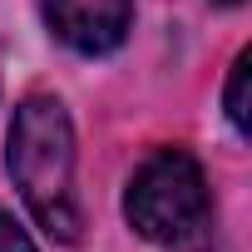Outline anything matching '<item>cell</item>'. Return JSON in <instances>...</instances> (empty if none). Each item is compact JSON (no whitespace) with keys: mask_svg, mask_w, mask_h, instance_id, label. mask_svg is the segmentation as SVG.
I'll return each mask as SVG.
<instances>
[{"mask_svg":"<svg viewBox=\"0 0 252 252\" xmlns=\"http://www.w3.org/2000/svg\"><path fill=\"white\" fill-rule=\"evenodd\" d=\"M10 178L30 218L55 242H79L84 213L74 193V129L55 94H30L10 119Z\"/></svg>","mask_w":252,"mask_h":252,"instance_id":"6da1fadb","label":"cell"},{"mask_svg":"<svg viewBox=\"0 0 252 252\" xmlns=\"http://www.w3.org/2000/svg\"><path fill=\"white\" fill-rule=\"evenodd\" d=\"M124 218L139 237H149L163 252H213L218 242V213L208 178L193 154L158 149L139 163V173L124 188Z\"/></svg>","mask_w":252,"mask_h":252,"instance_id":"7a4b0ae2","label":"cell"},{"mask_svg":"<svg viewBox=\"0 0 252 252\" xmlns=\"http://www.w3.org/2000/svg\"><path fill=\"white\" fill-rule=\"evenodd\" d=\"M134 0H45V25L74 55H109L124 45Z\"/></svg>","mask_w":252,"mask_h":252,"instance_id":"3957f363","label":"cell"},{"mask_svg":"<svg viewBox=\"0 0 252 252\" xmlns=\"http://www.w3.org/2000/svg\"><path fill=\"white\" fill-rule=\"evenodd\" d=\"M247 79H252V55L242 50L227 69V89H222V104H227V119H232V129L247 134L252 129V114H247Z\"/></svg>","mask_w":252,"mask_h":252,"instance_id":"277c9868","label":"cell"},{"mask_svg":"<svg viewBox=\"0 0 252 252\" xmlns=\"http://www.w3.org/2000/svg\"><path fill=\"white\" fill-rule=\"evenodd\" d=\"M0 252H35V242H30V232L10 218V213H0Z\"/></svg>","mask_w":252,"mask_h":252,"instance_id":"5b68a950","label":"cell"},{"mask_svg":"<svg viewBox=\"0 0 252 252\" xmlns=\"http://www.w3.org/2000/svg\"><path fill=\"white\" fill-rule=\"evenodd\" d=\"M213 5H242V0H213Z\"/></svg>","mask_w":252,"mask_h":252,"instance_id":"8992f818","label":"cell"}]
</instances>
